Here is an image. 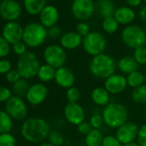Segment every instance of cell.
Wrapping results in <instances>:
<instances>
[{
    "instance_id": "6da1fadb",
    "label": "cell",
    "mask_w": 146,
    "mask_h": 146,
    "mask_svg": "<svg viewBox=\"0 0 146 146\" xmlns=\"http://www.w3.org/2000/svg\"><path fill=\"white\" fill-rule=\"evenodd\" d=\"M51 132L49 123L39 117H32L24 120L21 127L23 137L30 143H40L46 139Z\"/></svg>"
},
{
    "instance_id": "7a4b0ae2",
    "label": "cell",
    "mask_w": 146,
    "mask_h": 146,
    "mask_svg": "<svg viewBox=\"0 0 146 146\" xmlns=\"http://www.w3.org/2000/svg\"><path fill=\"white\" fill-rule=\"evenodd\" d=\"M89 69L94 77L106 80L115 73L117 62L110 55L102 53L91 58Z\"/></svg>"
},
{
    "instance_id": "3957f363",
    "label": "cell",
    "mask_w": 146,
    "mask_h": 146,
    "mask_svg": "<svg viewBox=\"0 0 146 146\" xmlns=\"http://www.w3.org/2000/svg\"><path fill=\"white\" fill-rule=\"evenodd\" d=\"M102 114L104 124L112 129H118L128 119L127 108L123 104L117 102H110L104 107Z\"/></svg>"
},
{
    "instance_id": "277c9868",
    "label": "cell",
    "mask_w": 146,
    "mask_h": 146,
    "mask_svg": "<svg viewBox=\"0 0 146 146\" xmlns=\"http://www.w3.org/2000/svg\"><path fill=\"white\" fill-rule=\"evenodd\" d=\"M40 65L38 56L33 52H27L18 58L17 70L22 78L28 80L37 76Z\"/></svg>"
},
{
    "instance_id": "5b68a950",
    "label": "cell",
    "mask_w": 146,
    "mask_h": 146,
    "mask_svg": "<svg viewBox=\"0 0 146 146\" xmlns=\"http://www.w3.org/2000/svg\"><path fill=\"white\" fill-rule=\"evenodd\" d=\"M47 38V29L39 23H31L23 29V41L27 46L36 48L40 46Z\"/></svg>"
},
{
    "instance_id": "8992f818",
    "label": "cell",
    "mask_w": 146,
    "mask_h": 146,
    "mask_svg": "<svg viewBox=\"0 0 146 146\" xmlns=\"http://www.w3.org/2000/svg\"><path fill=\"white\" fill-rule=\"evenodd\" d=\"M121 40L125 46L137 49L146 44V32L137 25H128L121 32Z\"/></svg>"
},
{
    "instance_id": "52a82bcc",
    "label": "cell",
    "mask_w": 146,
    "mask_h": 146,
    "mask_svg": "<svg viewBox=\"0 0 146 146\" xmlns=\"http://www.w3.org/2000/svg\"><path fill=\"white\" fill-rule=\"evenodd\" d=\"M83 46L89 55L95 57L104 53L107 48V40L99 32H90L84 38Z\"/></svg>"
},
{
    "instance_id": "ba28073f",
    "label": "cell",
    "mask_w": 146,
    "mask_h": 146,
    "mask_svg": "<svg viewBox=\"0 0 146 146\" xmlns=\"http://www.w3.org/2000/svg\"><path fill=\"white\" fill-rule=\"evenodd\" d=\"M43 58L46 64L52 66L55 69L64 66L67 59L65 50L57 44L47 46L43 52Z\"/></svg>"
},
{
    "instance_id": "9c48e42d",
    "label": "cell",
    "mask_w": 146,
    "mask_h": 146,
    "mask_svg": "<svg viewBox=\"0 0 146 146\" xmlns=\"http://www.w3.org/2000/svg\"><path fill=\"white\" fill-rule=\"evenodd\" d=\"M5 110L15 120H23L28 115V107L22 97L12 96L5 104Z\"/></svg>"
},
{
    "instance_id": "30bf717a",
    "label": "cell",
    "mask_w": 146,
    "mask_h": 146,
    "mask_svg": "<svg viewBox=\"0 0 146 146\" xmlns=\"http://www.w3.org/2000/svg\"><path fill=\"white\" fill-rule=\"evenodd\" d=\"M96 5L92 0H75L71 5V13L75 19L84 22L94 14Z\"/></svg>"
},
{
    "instance_id": "8fae6325",
    "label": "cell",
    "mask_w": 146,
    "mask_h": 146,
    "mask_svg": "<svg viewBox=\"0 0 146 146\" xmlns=\"http://www.w3.org/2000/svg\"><path fill=\"white\" fill-rule=\"evenodd\" d=\"M138 130L139 127L135 122L127 121L116 129L115 136L123 145L128 144L137 140Z\"/></svg>"
},
{
    "instance_id": "7c38bea8",
    "label": "cell",
    "mask_w": 146,
    "mask_h": 146,
    "mask_svg": "<svg viewBox=\"0 0 146 146\" xmlns=\"http://www.w3.org/2000/svg\"><path fill=\"white\" fill-rule=\"evenodd\" d=\"M64 116L68 123L73 125H78L85 121L84 108L77 103H69L64 108Z\"/></svg>"
},
{
    "instance_id": "4fadbf2b",
    "label": "cell",
    "mask_w": 146,
    "mask_h": 146,
    "mask_svg": "<svg viewBox=\"0 0 146 146\" xmlns=\"http://www.w3.org/2000/svg\"><path fill=\"white\" fill-rule=\"evenodd\" d=\"M47 96V87L42 83H36L29 86L25 98L30 105L38 106L46 99Z\"/></svg>"
},
{
    "instance_id": "5bb4252c",
    "label": "cell",
    "mask_w": 146,
    "mask_h": 146,
    "mask_svg": "<svg viewBox=\"0 0 146 146\" xmlns=\"http://www.w3.org/2000/svg\"><path fill=\"white\" fill-rule=\"evenodd\" d=\"M22 14V8L15 0H4L0 5V16L7 22H16Z\"/></svg>"
},
{
    "instance_id": "9a60e30c",
    "label": "cell",
    "mask_w": 146,
    "mask_h": 146,
    "mask_svg": "<svg viewBox=\"0 0 146 146\" xmlns=\"http://www.w3.org/2000/svg\"><path fill=\"white\" fill-rule=\"evenodd\" d=\"M23 28L17 22H8L3 28L2 36L11 44L14 45L23 41Z\"/></svg>"
},
{
    "instance_id": "2e32d148",
    "label": "cell",
    "mask_w": 146,
    "mask_h": 146,
    "mask_svg": "<svg viewBox=\"0 0 146 146\" xmlns=\"http://www.w3.org/2000/svg\"><path fill=\"white\" fill-rule=\"evenodd\" d=\"M127 86L126 77L122 74H116V73L108 78L104 83V88L110 95L120 94L125 90Z\"/></svg>"
},
{
    "instance_id": "e0dca14e",
    "label": "cell",
    "mask_w": 146,
    "mask_h": 146,
    "mask_svg": "<svg viewBox=\"0 0 146 146\" xmlns=\"http://www.w3.org/2000/svg\"><path fill=\"white\" fill-rule=\"evenodd\" d=\"M54 81L59 87L68 90L74 86V84L76 82V77L74 72L70 68L63 66L56 70Z\"/></svg>"
},
{
    "instance_id": "ac0fdd59",
    "label": "cell",
    "mask_w": 146,
    "mask_h": 146,
    "mask_svg": "<svg viewBox=\"0 0 146 146\" xmlns=\"http://www.w3.org/2000/svg\"><path fill=\"white\" fill-rule=\"evenodd\" d=\"M40 23L42 24L46 29H49L55 26L59 18V13L58 9L53 5H46L39 15Z\"/></svg>"
},
{
    "instance_id": "d6986e66",
    "label": "cell",
    "mask_w": 146,
    "mask_h": 146,
    "mask_svg": "<svg viewBox=\"0 0 146 146\" xmlns=\"http://www.w3.org/2000/svg\"><path fill=\"white\" fill-rule=\"evenodd\" d=\"M84 38L76 31L66 32L60 37V46L64 50H74L83 45Z\"/></svg>"
},
{
    "instance_id": "ffe728a7",
    "label": "cell",
    "mask_w": 146,
    "mask_h": 146,
    "mask_svg": "<svg viewBox=\"0 0 146 146\" xmlns=\"http://www.w3.org/2000/svg\"><path fill=\"white\" fill-rule=\"evenodd\" d=\"M113 17L116 19L119 24L128 25L134 21L136 17V14L131 8L123 6L115 10Z\"/></svg>"
},
{
    "instance_id": "44dd1931",
    "label": "cell",
    "mask_w": 146,
    "mask_h": 146,
    "mask_svg": "<svg viewBox=\"0 0 146 146\" xmlns=\"http://www.w3.org/2000/svg\"><path fill=\"white\" fill-rule=\"evenodd\" d=\"M139 64L136 62L133 56L126 55L120 58L117 62V69L122 74L128 75L130 73L137 70Z\"/></svg>"
},
{
    "instance_id": "7402d4cb",
    "label": "cell",
    "mask_w": 146,
    "mask_h": 146,
    "mask_svg": "<svg viewBox=\"0 0 146 146\" xmlns=\"http://www.w3.org/2000/svg\"><path fill=\"white\" fill-rule=\"evenodd\" d=\"M90 97L92 102L100 107L104 108L110 103V94L104 87L95 88L90 94Z\"/></svg>"
},
{
    "instance_id": "603a6c76",
    "label": "cell",
    "mask_w": 146,
    "mask_h": 146,
    "mask_svg": "<svg viewBox=\"0 0 146 146\" xmlns=\"http://www.w3.org/2000/svg\"><path fill=\"white\" fill-rule=\"evenodd\" d=\"M96 9L97 10L100 16L103 18L113 17L116 10L111 0H98L96 5Z\"/></svg>"
},
{
    "instance_id": "cb8c5ba5",
    "label": "cell",
    "mask_w": 146,
    "mask_h": 146,
    "mask_svg": "<svg viewBox=\"0 0 146 146\" xmlns=\"http://www.w3.org/2000/svg\"><path fill=\"white\" fill-rule=\"evenodd\" d=\"M56 70L57 69L53 68L52 66H51L47 64H41L38 70L36 77L39 78V80L41 83H49V82L54 80Z\"/></svg>"
},
{
    "instance_id": "d4e9b609",
    "label": "cell",
    "mask_w": 146,
    "mask_h": 146,
    "mask_svg": "<svg viewBox=\"0 0 146 146\" xmlns=\"http://www.w3.org/2000/svg\"><path fill=\"white\" fill-rule=\"evenodd\" d=\"M26 11L33 16L40 15L46 7V0H23Z\"/></svg>"
},
{
    "instance_id": "484cf974",
    "label": "cell",
    "mask_w": 146,
    "mask_h": 146,
    "mask_svg": "<svg viewBox=\"0 0 146 146\" xmlns=\"http://www.w3.org/2000/svg\"><path fill=\"white\" fill-rule=\"evenodd\" d=\"M126 81H127V85L134 90L144 84L145 77L144 74H143L141 71L137 70L126 75Z\"/></svg>"
},
{
    "instance_id": "4316f807",
    "label": "cell",
    "mask_w": 146,
    "mask_h": 146,
    "mask_svg": "<svg viewBox=\"0 0 146 146\" xmlns=\"http://www.w3.org/2000/svg\"><path fill=\"white\" fill-rule=\"evenodd\" d=\"M103 134L98 129H93L85 136L84 143L86 146H102L103 141Z\"/></svg>"
},
{
    "instance_id": "83f0119b",
    "label": "cell",
    "mask_w": 146,
    "mask_h": 146,
    "mask_svg": "<svg viewBox=\"0 0 146 146\" xmlns=\"http://www.w3.org/2000/svg\"><path fill=\"white\" fill-rule=\"evenodd\" d=\"M13 128V119L5 110L0 109V134L11 132Z\"/></svg>"
},
{
    "instance_id": "f1b7e54d",
    "label": "cell",
    "mask_w": 146,
    "mask_h": 146,
    "mask_svg": "<svg viewBox=\"0 0 146 146\" xmlns=\"http://www.w3.org/2000/svg\"><path fill=\"white\" fill-rule=\"evenodd\" d=\"M29 88V85L28 81L26 79L21 78L19 81L12 84V93H14L15 96L23 98L26 96Z\"/></svg>"
},
{
    "instance_id": "f546056e",
    "label": "cell",
    "mask_w": 146,
    "mask_h": 146,
    "mask_svg": "<svg viewBox=\"0 0 146 146\" xmlns=\"http://www.w3.org/2000/svg\"><path fill=\"white\" fill-rule=\"evenodd\" d=\"M131 99L137 104L146 103V84L134 89L131 92Z\"/></svg>"
},
{
    "instance_id": "4dcf8cb0",
    "label": "cell",
    "mask_w": 146,
    "mask_h": 146,
    "mask_svg": "<svg viewBox=\"0 0 146 146\" xmlns=\"http://www.w3.org/2000/svg\"><path fill=\"white\" fill-rule=\"evenodd\" d=\"M102 29L108 34H114L119 29V23L113 17H108L103 18Z\"/></svg>"
},
{
    "instance_id": "1f68e13d",
    "label": "cell",
    "mask_w": 146,
    "mask_h": 146,
    "mask_svg": "<svg viewBox=\"0 0 146 146\" xmlns=\"http://www.w3.org/2000/svg\"><path fill=\"white\" fill-rule=\"evenodd\" d=\"M47 139H48V142L53 144L54 146H62L64 143V137L63 134L60 131H56V130L51 131Z\"/></svg>"
},
{
    "instance_id": "d6a6232c",
    "label": "cell",
    "mask_w": 146,
    "mask_h": 146,
    "mask_svg": "<svg viewBox=\"0 0 146 146\" xmlns=\"http://www.w3.org/2000/svg\"><path fill=\"white\" fill-rule=\"evenodd\" d=\"M65 96L69 103H77L81 97V92L78 88L73 86L66 90Z\"/></svg>"
},
{
    "instance_id": "836d02e7",
    "label": "cell",
    "mask_w": 146,
    "mask_h": 146,
    "mask_svg": "<svg viewBox=\"0 0 146 146\" xmlns=\"http://www.w3.org/2000/svg\"><path fill=\"white\" fill-rule=\"evenodd\" d=\"M133 58L139 65L146 64V47L145 46H140L134 50Z\"/></svg>"
},
{
    "instance_id": "e575fe53",
    "label": "cell",
    "mask_w": 146,
    "mask_h": 146,
    "mask_svg": "<svg viewBox=\"0 0 146 146\" xmlns=\"http://www.w3.org/2000/svg\"><path fill=\"white\" fill-rule=\"evenodd\" d=\"M17 139L11 132L0 134V146H16Z\"/></svg>"
},
{
    "instance_id": "d590c367",
    "label": "cell",
    "mask_w": 146,
    "mask_h": 146,
    "mask_svg": "<svg viewBox=\"0 0 146 146\" xmlns=\"http://www.w3.org/2000/svg\"><path fill=\"white\" fill-rule=\"evenodd\" d=\"M90 123L92 126L93 129H100L102 125L104 124V120H103V117L102 114L100 113H95L90 116Z\"/></svg>"
},
{
    "instance_id": "8d00e7d4",
    "label": "cell",
    "mask_w": 146,
    "mask_h": 146,
    "mask_svg": "<svg viewBox=\"0 0 146 146\" xmlns=\"http://www.w3.org/2000/svg\"><path fill=\"white\" fill-rule=\"evenodd\" d=\"M10 52L11 44L3 36H0V58H5Z\"/></svg>"
},
{
    "instance_id": "74e56055",
    "label": "cell",
    "mask_w": 146,
    "mask_h": 146,
    "mask_svg": "<svg viewBox=\"0 0 146 146\" xmlns=\"http://www.w3.org/2000/svg\"><path fill=\"white\" fill-rule=\"evenodd\" d=\"M102 146H123L119 140L113 135L104 136Z\"/></svg>"
},
{
    "instance_id": "f35d334b",
    "label": "cell",
    "mask_w": 146,
    "mask_h": 146,
    "mask_svg": "<svg viewBox=\"0 0 146 146\" xmlns=\"http://www.w3.org/2000/svg\"><path fill=\"white\" fill-rule=\"evenodd\" d=\"M12 97V91L5 86H0V102L6 103Z\"/></svg>"
},
{
    "instance_id": "ab89813d",
    "label": "cell",
    "mask_w": 146,
    "mask_h": 146,
    "mask_svg": "<svg viewBox=\"0 0 146 146\" xmlns=\"http://www.w3.org/2000/svg\"><path fill=\"white\" fill-rule=\"evenodd\" d=\"M76 32L78 35H80L83 38H84L90 33V26L86 23L80 22L76 27Z\"/></svg>"
},
{
    "instance_id": "60d3db41",
    "label": "cell",
    "mask_w": 146,
    "mask_h": 146,
    "mask_svg": "<svg viewBox=\"0 0 146 146\" xmlns=\"http://www.w3.org/2000/svg\"><path fill=\"white\" fill-rule=\"evenodd\" d=\"M137 143L140 146H146V124L139 127L137 137Z\"/></svg>"
},
{
    "instance_id": "b9f144b4",
    "label": "cell",
    "mask_w": 146,
    "mask_h": 146,
    "mask_svg": "<svg viewBox=\"0 0 146 146\" xmlns=\"http://www.w3.org/2000/svg\"><path fill=\"white\" fill-rule=\"evenodd\" d=\"M21 78H21L19 72L17 71V69L11 70L6 74V80H7V82L10 83V84H14L15 83L19 81Z\"/></svg>"
},
{
    "instance_id": "7bdbcfd3",
    "label": "cell",
    "mask_w": 146,
    "mask_h": 146,
    "mask_svg": "<svg viewBox=\"0 0 146 146\" xmlns=\"http://www.w3.org/2000/svg\"><path fill=\"white\" fill-rule=\"evenodd\" d=\"M11 70H12L11 62L7 58H0V74L6 75Z\"/></svg>"
},
{
    "instance_id": "ee69618b",
    "label": "cell",
    "mask_w": 146,
    "mask_h": 146,
    "mask_svg": "<svg viewBox=\"0 0 146 146\" xmlns=\"http://www.w3.org/2000/svg\"><path fill=\"white\" fill-rule=\"evenodd\" d=\"M12 50L15 52V54L18 55L19 57L26 53L27 51V45L23 41H20L18 43H16L12 46Z\"/></svg>"
},
{
    "instance_id": "f6af8a7d",
    "label": "cell",
    "mask_w": 146,
    "mask_h": 146,
    "mask_svg": "<svg viewBox=\"0 0 146 146\" xmlns=\"http://www.w3.org/2000/svg\"><path fill=\"white\" fill-rule=\"evenodd\" d=\"M62 36V31L60 28L58 26H52L49 29H47V37H50L51 39H58Z\"/></svg>"
},
{
    "instance_id": "bcb514c9",
    "label": "cell",
    "mask_w": 146,
    "mask_h": 146,
    "mask_svg": "<svg viewBox=\"0 0 146 146\" xmlns=\"http://www.w3.org/2000/svg\"><path fill=\"white\" fill-rule=\"evenodd\" d=\"M93 130L91 125L90 122H87V121H84L83 123H81L80 125H78V131L80 134L84 135V136H86L87 134H89L91 131Z\"/></svg>"
},
{
    "instance_id": "7dc6e473",
    "label": "cell",
    "mask_w": 146,
    "mask_h": 146,
    "mask_svg": "<svg viewBox=\"0 0 146 146\" xmlns=\"http://www.w3.org/2000/svg\"><path fill=\"white\" fill-rule=\"evenodd\" d=\"M143 0H125L127 5L131 7H137L141 5Z\"/></svg>"
},
{
    "instance_id": "c3c4849f",
    "label": "cell",
    "mask_w": 146,
    "mask_h": 146,
    "mask_svg": "<svg viewBox=\"0 0 146 146\" xmlns=\"http://www.w3.org/2000/svg\"><path fill=\"white\" fill-rule=\"evenodd\" d=\"M139 17L142 20L145 21L146 20V5L143 6L141 10H140V12H139Z\"/></svg>"
},
{
    "instance_id": "681fc988",
    "label": "cell",
    "mask_w": 146,
    "mask_h": 146,
    "mask_svg": "<svg viewBox=\"0 0 146 146\" xmlns=\"http://www.w3.org/2000/svg\"><path fill=\"white\" fill-rule=\"evenodd\" d=\"M39 146H54L53 144H52V143H50L49 142H46V143H40Z\"/></svg>"
},
{
    "instance_id": "f907efd6",
    "label": "cell",
    "mask_w": 146,
    "mask_h": 146,
    "mask_svg": "<svg viewBox=\"0 0 146 146\" xmlns=\"http://www.w3.org/2000/svg\"><path fill=\"white\" fill-rule=\"evenodd\" d=\"M123 146H140L136 142H133V143H128V144H125Z\"/></svg>"
},
{
    "instance_id": "816d5d0a",
    "label": "cell",
    "mask_w": 146,
    "mask_h": 146,
    "mask_svg": "<svg viewBox=\"0 0 146 146\" xmlns=\"http://www.w3.org/2000/svg\"><path fill=\"white\" fill-rule=\"evenodd\" d=\"M144 77H145V83H146V72H145V74H144Z\"/></svg>"
},
{
    "instance_id": "f5cc1de1",
    "label": "cell",
    "mask_w": 146,
    "mask_h": 146,
    "mask_svg": "<svg viewBox=\"0 0 146 146\" xmlns=\"http://www.w3.org/2000/svg\"><path fill=\"white\" fill-rule=\"evenodd\" d=\"M69 1H72L73 2V1H75V0H69Z\"/></svg>"
},
{
    "instance_id": "db71d44e",
    "label": "cell",
    "mask_w": 146,
    "mask_h": 146,
    "mask_svg": "<svg viewBox=\"0 0 146 146\" xmlns=\"http://www.w3.org/2000/svg\"><path fill=\"white\" fill-rule=\"evenodd\" d=\"M143 1H144V2H145V3H146V0H143Z\"/></svg>"
},
{
    "instance_id": "11a10c76",
    "label": "cell",
    "mask_w": 146,
    "mask_h": 146,
    "mask_svg": "<svg viewBox=\"0 0 146 146\" xmlns=\"http://www.w3.org/2000/svg\"><path fill=\"white\" fill-rule=\"evenodd\" d=\"M145 47H146V44H145Z\"/></svg>"
},
{
    "instance_id": "9f6ffc18",
    "label": "cell",
    "mask_w": 146,
    "mask_h": 146,
    "mask_svg": "<svg viewBox=\"0 0 146 146\" xmlns=\"http://www.w3.org/2000/svg\"><path fill=\"white\" fill-rule=\"evenodd\" d=\"M0 5H1V2H0Z\"/></svg>"
}]
</instances>
